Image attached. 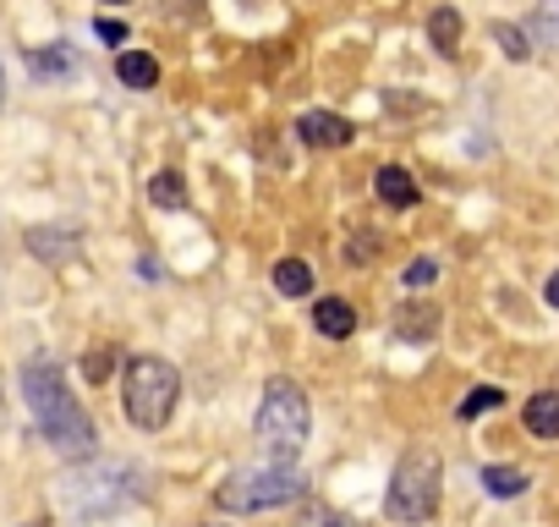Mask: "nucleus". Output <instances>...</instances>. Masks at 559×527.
Returning <instances> with one entry per match:
<instances>
[{"label": "nucleus", "mask_w": 559, "mask_h": 527, "mask_svg": "<svg viewBox=\"0 0 559 527\" xmlns=\"http://www.w3.org/2000/svg\"><path fill=\"white\" fill-rule=\"evenodd\" d=\"M148 198H154L159 209H181V203H187V181H181L176 171H159V176L148 181Z\"/></svg>", "instance_id": "obj_16"}, {"label": "nucleus", "mask_w": 559, "mask_h": 527, "mask_svg": "<svg viewBox=\"0 0 559 527\" xmlns=\"http://www.w3.org/2000/svg\"><path fill=\"white\" fill-rule=\"evenodd\" d=\"M116 78H121L127 89H154V83H159V61L143 56V50H121V56H116Z\"/></svg>", "instance_id": "obj_11"}, {"label": "nucleus", "mask_w": 559, "mask_h": 527, "mask_svg": "<svg viewBox=\"0 0 559 527\" xmlns=\"http://www.w3.org/2000/svg\"><path fill=\"white\" fill-rule=\"evenodd\" d=\"M433 276H439L433 258H412V264H406V286H428Z\"/></svg>", "instance_id": "obj_20"}, {"label": "nucleus", "mask_w": 559, "mask_h": 527, "mask_svg": "<svg viewBox=\"0 0 559 527\" xmlns=\"http://www.w3.org/2000/svg\"><path fill=\"white\" fill-rule=\"evenodd\" d=\"M274 286L286 292V297H308L313 292V270H308L302 258H280L274 264Z\"/></svg>", "instance_id": "obj_14"}, {"label": "nucleus", "mask_w": 559, "mask_h": 527, "mask_svg": "<svg viewBox=\"0 0 559 527\" xmlns=\"http://www.w3.org/2000/svg\"><path fill=\"white\" fill-rule=\"evenodd\" d=\"M23 396H28V412L39 418L45 440L61 456H88L94 450V423L78 407V396L67 390V374H61L56 358H28L23 363Z\"/></svg>", "instance_id": "obj_1"}, {"label": "nucleus", "mask_w": 559, "mask_h": 527, "mask_svg": "<svg viewBox=\"0 0 559 527\" xmlns=\"http://www.w3.org/2000/svg\"><path fill=\"white\" fill-rule=\"evenodd\" d=\"M526 483H532V478H526L521 467H488V472H483V489H488L493 500H515Z\"/></svg>", "instance_id": "obj_15"}, {"label": "nucleus", "mask_w": 559, "mask_h": 527, "mask_svg": "<svg viewBox=\"0 0 559 527\" xmlns=\"http://www.w3.org/2000/svg\"><path fill=\"white\" fill-rule=\"evenodd\" d=\"M439 478H444V461H439V450H428V445H412V450L395 461V472H390V489H384V511H390V522H406V527L428 522V516L439 511Z\"/></svg>", "instance_id": "obj_5"}, {"label": "nucleus", "mask_w": 559, "mask_h": 527, "mask_svg": "<svg viewBox=\"0 0 559 527\" xmlns=\"http://www.w3.org/2000/svg\"><path fill=\"white\" fill-rule=\"evenodd\" d=\"M105 7H127V0H105Z\"/></svg>", "instance_id": "obj_26"}, {"label": "nucleus", "mask_w": 559, "mask_h": 527, "mask_svg": "<svg viewBox=\"0 0 559 527\" xmlns=\"http://www.w3.org/2000/svg\"><path fill=\"white\" fill-rule=\"evenodd\" d=\"M493 39L504 45V56H510V61H526V39H521L515 28H493Z\"/></svg>", "instance_id": "obj_21"}, {"label": "nucleus", "mask_w": 559, "mask_h": 527, "mask_svg": "<svg viewBox=\"0 0 559 527\" xmlns=\"http://www.w3.org/2000/svg\"><path fill=\"white\" fill-rule=\"evenodd\" d=\"M181 401V374L165 363V358H132L127 374H121V412L138 423V429H165L170 412Z\"/></svg>", "instance_id": "obj_4"}, {"label": "nucleus", "mask_w": 559, "mask_h": 527, "mask_svg": "<svg viewBox=\"0 0 559 527\" xmlns=\"http://www.w3.org/2000/svg\"><path fill=\"white\" fill-rule=\"evenodd\" d=\"M0 105H7V72H0Z\"/></svg>", "instance_id": "obj_25"}, {"label": "nucleus", "mask_w": 559, "mask_h": 527, "mask_svg": "<svg viewBox=\"0 0 559 527\" xmlns=\"http://www.w3.org/2000/svg\"><path fill=\"white\" fill-rule=\"evenodd\" d=\"M521 418H526V429H532L537 440H559V390H543V396H532Z\"/></svg>", "instance_id": "obj_10"}, {"label": "nucleus", "mask_w": 559, "mask_h": 527, "mask_svg": "<svg viewBox=\"0 0 559 527\" xmlns=\"http://www.w3.org/2000/svg\"><path fill=\"white\" fill-rule=\"evenodd\" d=\"M493 407H504V390H493V385H477V390L461 401V418H483V412H493Z\"/></svg>", "instance_id": "obj_18"}, {"label": "nucleus", "mask_w": 559, "mask_h": 527, "mask_svg": "<svg viewBox=\"0 0 559 527\" xmlns=\"http://www.w3.org/2000/svg\"><path fill=\"white\" fill-rule=\"evenodd\" d=\"M302 489H308V478H302L297 461H258V467H236L219 483L214 505L230 511V516H252V511H274V505L302 500Z\"/></svg>", "instance_id": "obj_3"}, {"label": "nucleus", "mask_w": 559, "mask_h": 527, "mask_svg": "<svg viewBox=\"0 0 559 527\" xmlns=\"http://www.w3.org/2000/svg\"><path fill=\"white\" fill-rule=\"evenodd\" d=\"M297 132H302V143H313V149H346V143H352V121H346V116H330V110H308V116L297 121Z\"/></svg>", "instance_id": "obj_7"}, {"label": "nucleus", "mask_w": 559, "mask_h": 527, "mask_svg": "<svg viewBox=\"0 0 559 527\" xmlns=\"http://www.w3.org/2000/svg\"><path fill=\"white\" fill-rule=\"evenodd\" d=\"M28 247H34V253H50V258H72V253H78V236H50V231H28Z\"/></svg>", "instance_id": "obj_17"}, {"label": "nucleus", "mask_w": 559, "mask_h": 527, "mask_svg": "<svg viewBox=\"0 0 559 527\" xmlns=\"http://www.w3.org/2000/svg\"><path fill=\"white\" fill-rule=\"evenodd\" d=\"M548 308H559V270L548 276Z\"/></svg>", "instance_id": "obj_24"}, {"label": "nucleus", "mask_w": 559, "mask_h": 527, "mask_svg": "<svg viewBox=\"0 0 559 527\" xmlns=\"http://www.w3.org/2000/svg\"><path fill=\"white\" fill-rule=\"evenodd\" d=\"M28 72L34 78H72L78 72V56L67 45H45V50H28Z\"/></svg>", "instance_id": "obj_12"}, {"label": "nucleus", "mask_w": 559, "mask_h": 527, "mask_svg": "<svg viewBox=\"0 0 559 527\" xmlns=\"http://www.w3.org/2000/svg\"><path fill=\"white\" fill-rule=\"evenodd\" d=\"M127 472L121 467H83V472H72V478H61V505L72 511V516H105V511H116L121 500H127V483H121Z\"/></svg>", "instance_id": "obj_6"}, {"label": "nucleus", "mask_w": 559, "mask_h": 527, "mask_svg": "<svg viewBox=\"0 0 559 527\" xmlns=\"http://www.w3.org/2000/svg\"><path fill=\"white\" fill-rule=\"evenodd\" d=\"M297 527H357V522H352V516H341V511H330V505H302Z\"/></svg>", "instance_id": "obj_19"}, {"label": "nucleus", "mask_w": 559, "mask_h": 527, "mask_svg": "<svg viewBox=\"0 0 559 527\" xmlns=\"http://www.w3.org/2000/svg\"><path fill=\"white\" fill-rule=\"evenodd\" d=\"M105 374H110V352H94L88 358V379H105Z\"/></svg>", "instance_id": "obj_23"}, {"label": "nucleus", "mask_w": 559, "mask_h": 527, "mask_svg": "<svg viewBox=\"0 0 559 527\" xmlns=\"http://www.w3.org/2000/svg\"><path fill=\"white\" fill-rule=\"evenodd\" d=\"M428 39H433L439 56H455V50H461V12H455V7H439V12L428 17Z\"/></svg>", "instance_id": "obj_13"}, {"label": "nucleus", "mask_w": 559, "mask_h": 527, "mask_svg": "<svg viewBox=\"0 0 559 527\" xmlns=\"http://www.w3.org/2000/svg\"><path fill=\"white\" fill-rule=\"evenodd\" d=\"M373 192H379L390 209H412V203H417V181H412V171H401V165H384V171L373 176Z\"/></svg>", "instance_id": "obj_9"}, {"label": "nucleus", "mask_w": 559, "mask_h": 527, "mask_svg": "<svg viewBox=\"0 0 559 527\" xmlns=\"http://www.w3.org/2000/svg\"><path fill=\"white\" fill-rule=\"evenodd\" d=\"M94 34H99L105 45H127V28H121L116 17H99V23H94Z\"/></svg>", "instance_id": "obj_22"}, {"label": "nucleus", "mask_w": 559, "mask_h": 527, "mask_svg": "<svg viewBox=\"0 0 559 527\" xmlns=\"http://www.w3.org/2000/svg\"><path fill=\"white\" fill-rule=\"evenodd\" d=\"M313 325H319V336H330V341H346V336L357 330V308H352L346 297H324V303L313 308Z\"/></svg>", "instance_id": "obj_8"}, {"label": "nucleus", "mask_w": 559, "mask_h": 527, "mask_svg": "<svg viewBox=\"0 0 559 527\" xmlns=\"http://www.w3.org/2000/svg\"><path fill=\"white\" fill-rule=\"evenodd\" d=\"M308 429H313V407H308L302 385L297 379H269L263 396H258V418H252L258 445L274 461H297L302 445H308Z\"/></svg>", "instance_id": "obj_2"}]
</instances>
